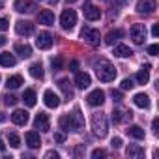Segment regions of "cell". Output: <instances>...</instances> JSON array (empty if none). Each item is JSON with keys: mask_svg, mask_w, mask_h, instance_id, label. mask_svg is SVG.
I'll return each instance as SVG.
<instances>
[{"mask_svg": "<svg viewBox=\"0 0 159 159\" xmlns=\"http://www.w3.org/2000/svg\"><path fill=\"white\" fill-rule=\"evenodd\" d=\"M133 103L137 105V107H140V109H148L150 107V98L146 96V94H135V98H133Z\"/></svg>", "mask_w": 159, "mask_h": 159, "instance_id": "d6986e66", "label": "cell"}, {"mask_svg": "<svg viewBox=\"0 0 159 159\" xmlns=\"http://www.w3.org/2000/svg\"><path fill=\"white\" fill-rule=\"evenodd\" d=\"M86 101H88V105H92V107H99V105L105 103V92L99 90V88H98V90H92V92L88 94Z\"/></svg>", "mask_w": 159, "mask_h": 159, "instance_id": "ba28073f", "label": "cell"}, {"mask_svg": "<svg viewBox=\"0 0 159 159\" xmlns=\"http://www.w3.org/2000/svg\"><path fill=\"white\" fill-rule=\"evenodd\" d=\"M69 67H71V71H75V67H77V62H75V60H73V62H71V64H69Z\"/></svg>", "mask_w": 159, "mask_h": 159, "instance_id": "c3c4849f", "label": "cell"}, {"mask_svg": "<svg viewBox=\"0 0 159 159\" xmlns=\"http://www.w3.org/2000/svg\"><path fill=\"white\" fill-rule=\"evenodd\" d=\"M152 36H153V38L159 36V25H153V28H152Z\"/></svg>", "mask_w": 159, "mask_h": 159, "instance_id": "f6af8a7d", "label": "cell"}, {"mask_svg": "<svg viewBox=\"0 0 159 159\" xmlns=\"http://www.w3.org/2000/svg\"><path fill=\"white\" fill-rule=\"evenodd\" d=\"M15 10L19 11V13H32L34 10H36V6H34V2L32 0H15Z\"/></svg>", "mask_w": 159, "mask_h": 159, "instance_id": "7c38bea8", "label": "cell"}, {"mask_svg": "<svg viewBox=\"0 0 159 159\" xmlns=\"http://www.w3.org/2000/svg\"><path fill=\"white\" fill-rule=\"evenodd\" d=\"M58 88L64 92V96L67 99L73 98V90H71V84H69V79H60V81H58Z\"/></svg>", "mask_w": 159, "mask_h": 159, "instance_id": "44dd1931", "label": "cell"}, {"mask_svg": "<svg viewBox=\"0 0 159 159\" xmlns=\"http://www.w3.org/2000/svg\"><path fill=\"white\" fill-rule=\"evenodd\" d=\"M133 86H135L133 79H124V81H122V90H131Z\"/></svg>", "mask_w": 159, "mask_h": 159, "instance_id": "e575fe53", "label": "cell"}, {"mask_svg": "<svg viewBox=\"0 0 159 159\" xmlns=\"http://www.w3.org/2000/svg\"><path fill=\"white\" fill-rule=\"evenodd\" d=\"M52 43H54V39H52V36H51L49 32H39L38 38H36V45H38V49H41V51L51 49Z\"/></svg>", "mask_w": 159, "mask_h": 159, "instance_id": "8992f818", "label": "cell"}, {"mask_svg": "<svg viewBox=\"0 0 159 159\" xmlns=\"http://www.w3.org/2000/svg\"><path fill=\"white\" fill-rule=\"evenodd\" d=\"M133 118V112L131 111H125V109H114L112 111V122L114 124H122L125 120H131Z\"/></svg>", "mask_w": 159, "mask_h": 159, "instance_id": "8fae6325", "label": "cell"}, {"mask_svg": "<svg viewBox=\"0 0 159 159\" xmlns=\"http://www.w3.org/2000/svg\"><path fill=\"white\" fill-rule=\"evenodd\" d=\"M15 30L19 36H30L34 32V25L30 21H17L15 23Z\"/></svg>", "mask_w": 159, "mask_h": 159, "instance_id": "4fadbf2b", "label": "cell"}, {"mask_svg": "<svg viewBox=\"0 0 159 159\" xmlns=\"http://www.w3.org/2000/svg\"><path fill=\"white\" fill-rule=\"evenodd\" d=\"M122 36H124V32H122V30H111V32L105 36V43H107V45H114Z\"/></svg>", "mask_w": 159, "mask_h": 159, "instance_id": "d4e9b609", "label": "cell"}, {"mask_svg": "<svg viewBox=\"0 0 159 159\" xmlns=\"http://www.w3.org/2000/svg\"><path fill=\"white\" fill-rule=\"evenodd\" d=\"M96 73H98V79H99L101 83H111V81H114V77H116V67L111 62L103 60V62L98 64Z\"/></svg>", "mask_w": 159, "mask_h": 159, "instance_id": "6da1fadb", "label": "cell"}, {"mask_svg": "<svg viewBox=\"0 0 159 159\" xmlns=\"http://www.w3.org/2000/svg\"><path fill=\"white\" fill-rule=\"evenodd\" d=\"M60 127H62L64 131H69V129H73V131H75V124H73L71 114H66V116H62V118H60Z\"/></svg>", "mask_w": 159, "mask_h": 159, "instance_id": "f546056e", "label": "cell"}, {"mask_svg": "<svg viewBox=\"0 0 159 159\" xmlns=\"http://www.w3.org/2000/svg\"><path fill=\"white\" fill-rule=\"evenodd\" d=\"M60 25L64 30H71L77 25V11L75 10H64L60 15Z\"/></svg>", "mask_w": 159, "mask_h": 159, "instance_id": "3957f363", "label": "cell"}, {"mask_svg": "<svg viewBox=\"0 0 159 159\" xmlns=\"http://www.w3.org/2000/svg\"><path fill=\"white\" fill-rule=\"evenodd\" d=\"M51 2H52V4H56V2H58V0H51Z\"/></svg>", "mask_w": 159, "mask_h": 159, "instance_id": "f5cc1de1", "label": "cell"}, {"mask_svg": "<svg viewBox=\"0 0 159 159\" xmlns=\"http://www.w3.org/2000/svg\"><path fill=\"white\" fill-rule=\"evenodd\" d=\"M81 38L83 39H86L90 45H99V41H101V36H99V30H96V28H90V26H84L83 30H81Z\"/></svg>", "mask_w": 159, "mask_h": 159, "instance_id": "277c9868", "label": "cell"}, {"mask_svg": "<svg viewBox=\"0 0 159 159\" xmlns=\"http://www.w3.org/2000/svg\"><path fill=\"white\" fill-rule=\"evenodd\" d=\"M39 25H47V26H51V25H54V13L51 11V10H43V11H39Z\"/></svg>", "mask_w": 159, "mask_h": 159, "instance_id": "ac0fdd59", "label": "cell"}, {"mask_svg": "<svg viewBox=\"0 0 159 159\" xmlns=\"http://www.w3.org/2000/svg\"><path fill=\"white\" fill-rule=\"evenodd\" d=\"M10 146H11V148H19V146H21V139H19V135L10 133Z\"/></svg>", "mask_w": 159, "mask_h": 159, "instance_id": "d6a6232c", "label": "cell"}, {"mask_svg": "<svg viewBox=\"0 0 159 159\" xmlns=\"http://www.w3.org/2000/svg\"><path fill=\"white\" fill-rule=\"evenodd\" d=\"M23 101H25L28 107H34V105H36V92H34L32 88L25 90V94H23Z\"/></svg>", "mask_w": 159, "mask_h": 159, "instance_id": "4dcf8cb0", "label": "cell"}, {"mask_svg": "<svg viewBox=\"0 0 159 159\" xmlns=\"http://www.w3.org/2000/svg\"><path fill=\"white\" fill-rule=\"evenodd\" d=\"M43 101H45V105H47L49 109H56V107L60 105V98H58L52 90H45V94H43Z\"/></svg>", "mask_w": 159, "mask_h": 159, "instance_id": "5bb4252c", "label": "cell"}, {"mask_svg": "<svg viewBox=\"0 0 159 159\" xmlns=\"http://www.w3.org/2000/svg\"><path fill=\"white\" fill-rule=\"evenodd\" d=\"M111 96H112V99H114V101H122V92L112 90V92H111Z\"/></svg>", "mask_w": 159, "mask_h": 159, "instance_id": "ab89813d", "label": "cell"}, {"mask_svg": "<svg viewBox=\"0 0 159 159\" xmlns=\"http://www.w3.org/2000/svg\"><path fill=\"white\" fill-rule=\"evenodd\" d=\"M45 157H47V159H58V153L51 150V152H47V153H45Z\"/></svg>", "mask_w": 159, "mask_h": 159, "instance_id": "ee69618b", "label": "cell"}, {"mask_svg": "<svg viewBox=\"0 0 159 159\" xmlns=\"http://www.w3.org/2000/svg\"><path fill=\"white\" fill-rule=\"evenodd\" d=\"M15 52H17L19 56H23V58H28V56L32 54V47H30L28 43H17V45H15Z\"/></svg>", "mask_w": 159, "mask_h": 159, "instance_id": "603a6c76", "label": "cell"}, {"mask_svg": "<svg viewBox=\"0 0 159 159\" xmlns=\"http://www.w3.org/2000/svg\"><path fill=\"white\" fill-rule=\"evenodd\" d=\"M6 120V116H4V112H0V122H4Z\"/></svg>", "mask_w": 159, "mask_h": 159, "instance_id": "f907efd6", "label": "cell"}, {"mask_svg": "<svg viewBox=\"0 0 159 159\" xmlns=\"http://www.w3.org/2000/svg\"><path fill=\"white\" fill-rule=\"evenodd\" d=\"M8 19H0V32H4V30H8Z\"/></svg>", "mask_w": 159, "mask_h": 159, "instance_id": "60d3db41", "label": "cell"}, {"mask_svg": "<svg viewBox=\"0 0 159 159\" xmlns=\"http://www.w3.org/2000/svg\"><path fill=\"white\" fill-rule=\"evenodd\" d=\"M2 99H4V103H6V105H11V107L17 103V98H15V96H11V94H6Z\"/></svg>", "mask_w": 159, "mask_h": 159, "instance_id": "836d02e7", "label": "cell"}, {"mask_svg": "<svg viewBox=\"0 0 159 159\" xmlns=\"http://www.w3.org/2000/svg\"><path fill=\"white\" fill-rule=\"evenodd\" d=\"M54 142H58V144L66 142V131H58V133H54Z\"/></svg>", "mask_w": 159, "mask_h": 159, "instance_id": "d590c367", "label": "cell"}, {"mask_svg": "<svg viewBox=\"0 0 159 159\" xmlns=\"http://www.w3.org/2000/svg\"><path fill=\"white\" fill-rule=\"evenodd\" d=\"M125 131H127V135H129V137H133V139H137V140L144 139V129H142V127H139V125H129Z\"/></svg>", "mask_w": 159, "mask_h": 159, "instance_id": "83f0119b", "label": "cell"}, {"mask_svg": "<svg viewBox=\"0 0 159 159\" xmlns=\"http://www.w3.org/2000/svg\"><path fill=\"white\" fill-rule=\"evenodd\" d=\"M75 84H77V88L84 90V88H88V86L92 84V79H90V75L84 73V71H77V73H75Z\"/></svg>", "mask_w": 159, "mask_h": 159, "instance_id": "30bf717a", "label": "cell"}, {"mask_svg": "<svg viewBox=\"0 0 159 159\" xmlns=\"http://www.w3.org/2000/svg\"><path fill=\"white\" fill-rule=\"evenodd\" d=\"M11 122H13L15 125H25V124L28 122V112H26V111H21V109L13 111V114H11Z\"/></svg>", "mask_w": 159, "mask_h": 159, "instance_id": "2e32d148", "label": "cell"}, {"mask_svg": "<svg viewBox=\"0 0 159 159\" xmlns=\"http://www.w3.org/2000/svg\"><path fill=\"white\" fill-rule=\"evenodd\" d=\"M84 17L88 21H98L101 17V10L98 6H92V4H86L84 6Z\"/></svg>", "mask_w": 159, "mask_h": 159, "instance_id": "9a60e30c", "label": "cell"}, {"mask_svg": "<svg viewBox=\"0 0 159 159\" xmlns=\"http://www.w3.org/2000/svg\"><path fill=\"white\" fill-rule=\"evenodd\" d=\"M21 84H23V77H21V75H13V77H10V79H8V83H6L8 90H10V88L15 90V88H19Z\"/></svg>", "mask_w": 159, "mask_h": 159, "instance_id": "1f68e13d", "label": "cell"}, {"mask_svg": "<svg viewBox=\"0 0 159 159\" xmlns=\"http://www.w3.org/2000/svg\"><path fill=\"white\" fill-rule=\"evenodd\" d=\"M155 10H157V2H155V0H139V2H137V11L139 13L150 15Z\"/></svg>", "mask_w": 159, "mask_h": 159, "instance_id": "52a82bcc", "label": "cell"}, {"mask_svg": "<svg viewBox=\"0 0 159 159\" xmlns=\"http://www.w3.org/2000/svg\"><path fill=\"white\" fill-rule=\"evenodd\" d=\"M71 118H73V124H75V131H81L84 127V118H83V114H81L79 109H75L71 112Z\"/></svg>", "mask_w": 159, "mask_h": 159, "instance_id": "ffe728a7", "label": "cell"}, {"mask_svg": "<svg viewBox=\"0 0 159 159\" xmlns=\"http://www.w3.org/2000/svg\"><path fill=\"white\" fill-rule=\"evenodd\" d=\"M125 153H127L129 157H144V148H140V146H137V144H129L127 150H125Z\"/></svg>", "mask_w": 159, "mask_h": 159, "instance_id": "f1b7e54d", "label": "cell"}, {"mask_svg": "<svg viewBox=\"0 0 159 159\" xmlns=\"http://www.w3.org/2000/svg\"><path fill=\"white\" fill-rule=\"evenodd\" d=\"M131 54H133V51L127 45H116L114 47V56H118V58H127Z\"/></svg>", "mask_w": 159, "mask_h": 159, "instance_id": "484cf974", "label": "cell"}, {"mask_svg": "<svg viewBox=\"0 0 159 159\" xmlns=\"http://www.w3.org/2000/svg\"><path fill=\"white\" fill-rule=\"evenodd\" d=\"M0 10H2V8H0Z\"/></svg>", "mask_w": 159, "mask_h": 159, "instance_id": "db71d44e", "label": "cell"}, {"mask_svg": "<svg viewBox=\"0 0 159 159\" xmlns=\"http://www.w3.org/2000/svg\"><path fill=\"white\" fill-rule=\"evenodd\" d=\"M15 56L10 54V52H0V66H4V67H13L15 66Z\"/></svg>", "mask_w": 159, "mask_h": 159, "instance_id": "7402d4cb", "label": "cell"}, {"mask_svg": "<svg viewBox=\"0 0 159 159\" xmlns=\"http://www.w3.org/2000/svg\"><path fill=\"white\" fill-rule=\"evenodd\" d=\"M51 64H52V69H54V71H56V69H60V67H62V56L52 58V62H51Z\"/></svg>", "mask_w": 159, "mask_h": 159, "instance_id": "74e56055", "label": "cell"}, {"mask_svg": "<svg viewBox=\"0 0 159 159\" xmlns=\"http://www.w3.org/2000/svg\"><path fill=\"white\" fill-rule=\"evenodd\" d=\"M107 153H105V150H101V148H96L94 152H92V157L94 159H101V157H105Z\"/></svg>", "mask_w": 159, "mask_h": 159, "instance_id": "8d00e7d4", "label": "cell"}, {"mask_svg": "<svg viewBox=\"0 0 159 159\" xmlns=\"http://www.w3.org/2000/svg\"><path fill=\"white\" fill-rule=\"evenodd\" d=\"M129 34H131V39H133V43H137V45H142V43H144V39H146V26L137 23V25H133V26H131Z\"/></svg>", "mask_w": 159, "mask_h": 159, "instance_id": "5b68a950", "label": "cell"}, {"mask_svg": "<svg viewBox=\"0 0 159 159\" xmlns=\"http://www.w3.org/2000/svg\"><path fill=\"white\" fill-rule=\"evenodd\" d=\"M152 129H153V133H155V135L159 133V120H157V118L152 122Z\"/></svg>", "mask_w": 159, "mask_h": 159, "instance_id": "7bdbcfd3", "label": "cell"}, {"mask_svg": "<svg viewBox=\"0 0 159 159\" xmlns=\"http://www.w3.org/2000/svg\"><path fill=\"white\" fill-rule=\"evenodd\" d=\"M2 45H6V38H4V36H0V47H2Z\"/></svg>", "mask_w": 159, "mask_h": 159, "instance_id": "681fc988", "label": "cell"}, {"mask_svg": "<svg viewBox=\"0 0 159 159\" xmlns=\"http://www.w3.org/2000/svg\"><path fill=\"white\" fill-rule=\"evenodd\" d=\"M28 71H30V75L34 79H43V66H41V62H34L28 67Z\"/></svg>", "mask_w": 159, "mask_h": 159, "instance_id": "4316f807", "label": "cell"}, {"mask_svg": "<svg viewBox=\"0 0 159 159\" xmlns=\"http://www.w3.org/2000/svg\"><path fill=\"white\" fill-rule=\"evenodd\" d=\"M4 150H6V144H4L2 139H0V152H4Z\"/></svg>", "mask_w": 159, "mask_h": 159, "instance_id": "7dc6e473", "label": "cell"}, {"mask_svg": "<svg viewBox=\"0 0 159 159\" xmlns=\"http://www.w3.org/2000/svg\"><path fill=\"white\" fill-rule=\"evenodd\" d=\"M150 81V66H144L139 73H137V83L139 84H146Z\"/></svg>", "mask_w": 159, "mask_h": 159, "instance_id": "cb8c5ba5", "label": "cell"}, {"mask_svg": "<svg viewBox=\"0 0 159 159\" xmlns=\"http://www.w3.org/2000/svg\"><path fill=\"white\" fill-rule=\"evenodd\" d=\"M157 51H159V45H155V43L148 47V54H152V56H155V54H157Z\"/></svg>", "mask_w": 159, "mask_h": 159, "instance_id": "f35d334b", "label": "cell"}, {"mask_svg": "<svg viewBox=\"0 0 159 159\" xmlns=\"http://www.w3.org/2000/svg\"><path fill=\"white\" fill-rule=\"evenodd\" d=\"M67 2H69V4H73V2H77V0H67Z\"/></svg>", "mask_w": 159, "mask_h": 159, "instance_id": "816d5d0a", "label": "cell"}, {"mask_svg": "<svg viewBox=\"0 0 159 159\" xmlns=\"http://www.w3.org/2000/svg\"><path fill=\"white\" fill-rule=\"evenodd\" d=\"M34 127L36 129H39V131H49L51 129V122H49V114H45V112H39L36 118H34Z\"/></svg>", "mask_w": 159, "mask_h": 159, "instance_id": "9c48e42d", "label": "cell"}, {"mask_svg": "<svg viewBox=\"0 0 159 159\" xmlns=\"http://www.w3.org/2000/svg\"><path fill=\"white\" fill-rule=\"evenodd\" d=\"M92 129H94V135L103 139L109 131V122H107V114L103 112H96L92 116Z\"/></svg>", "mask_w": 159, "mask_h": 159, "instance_id": "7a4b0ae2", "label": "cell"}, {"mask_svg": "<svg viewBox=\"0 0 159 159\" xmlns=\"http://www.w3.org/2000/svg\"><path fill=\"white\" fill-rule=\"evenodd\" d=\"M127 2H129V0H116V4H118V6H125Z\"/></svg>", "mask_w": 159, "mask_h": 159, "instance_id": "bcb514c9", "label": "cell"}, {"mask_svg": "<svg viewBox=\"0 0 159 159\" xmlns=\"http://www.w3.org/2000/svg\"><path fill=\"white\" fill-rule=\"evenodd\" d=\"M111 146H112V148H120V146H122V139H120V137H116V139H112V142H111Z\"/></svg>", "mask_w": 159, "mask_h": 159, "instance_id": "b9f144b4", "label": "cell"}, {"mask_svg": "<svg viewBox=\"0 0 159 159\" xmlns=\"http://www.w3.org/2000/svg\"><path fill=\"white\" fill-rule=\"evenodd\" d=\"M25 140L30 148H39L41 146V139H39V133L38 131H28L25 135Z\"/></svg>", "mask_w": 159, "mask_h": 159, "instance_id": "e0dca14e", "label": "cell"}]
</instances>
